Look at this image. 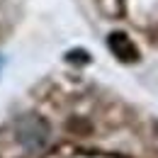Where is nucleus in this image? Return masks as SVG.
I'll use <instances>...</instances> for the list:
<instances>
[{
    "mask_svg": "<svg viewBox=\"0 0 158 158\" xmlns=\"http://www.w3.org/2000/svg\"><path fill=\"white\" fill-rule=\"evenodd\" d=\"M49 134H51V127L41 114H24L15 122V139L27 151L44 148L49 141Z\"/></svg>",
    "mask_w": 158,
    "mask_h": 158,
    "instance_id": "nucleus-1",
    "label": "nucleus"
},
{
    "mask_svg": "<svg viewBox=\"0 0 158 158\" xmlns=\"http://www.w3.org/2000/svg\"><path fill=\"white\" fill-rule=\"evenodd\" d=\"M107 46H110V51H112L119 61H124V63H136L139 61L136 44L129 39L124 32H112V34L107 37Z\"/></svg>",
    "mask_w": 158,
    "mask_h": 158,
    "instance_id": "nucleus-2",
    "label": "nucleus"
},
{
    "mask_svg": "<svg viewBox=\"0 0 158 158\" xmlns=\"http://www.w3.org/2000/svg\"><path fill=\"white\" fill-rule=\"evenodd\" d=\"M66 61H71V63H88L90 56H88V51L76 49V51H68V54H66Z\"/></svg>",
    "mask_w": 158,
    "mask_h": 158,
    "instance_id": "nucleus-3",
    "label": "nucleus"
}]
</instances>
